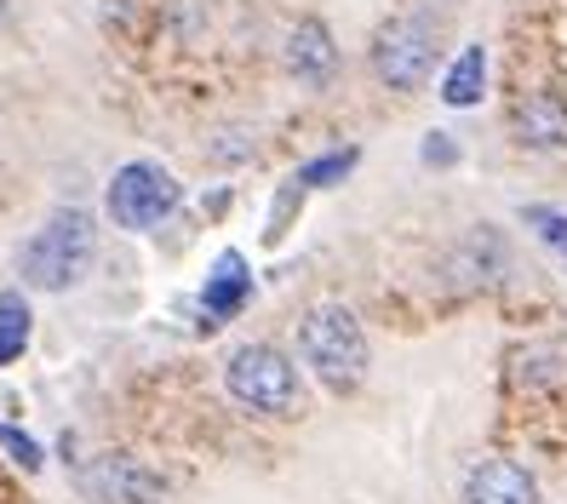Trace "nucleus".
<instances>
[{
    "instance_id": "f8f14e48",
    "label": "nucleus",
    "mask_w": 567,
    "mask_h": 504,
    "mask_svg": "<svg viewBox=\"0 0 567 504\" xmlns=\"http://www.w3.org/2000/svg\"><path fill=\"white\" fill-rule=\"evenodd\" d=\"M29 339H35V305H29L23 287H7L0 292V367L23 361Z\"/></svg>"
},
{
    "instance_id": "f3484780",
    "label": "nucleus",
    "mask_w": 567,
    "mask_h": 504,
    "mask_svg": "<svg viewBox=\"0 0 567 504\" xmlns=\"http://www.w3.org/2000/svg\"><path fill=\"white\" fill-rule=\"evenodd\" d=\"M419 155H424V166H458V144L447 138V132H430Z\"/></svg>"
},
{
    "instance_id": "2eb2a0df",
    "label": "nucleus",
    "mask_w": 567,
    "mask_h": 504,
    "mask_svg": "<svg viewBox=\"0 0 567 504\" xmlns=\"http://www.w3.org/2000/svg\"><path fill=\"white\" fill-rule=\"evenodd\" d=\"M0 453H7L18 470H29V476H35V470L47 464V448H41L29 430H18V424H0Z\"/></svg>"
},
{
    "instance_id": "1a4fd4ad",
    "label": "nucleus",
    "mask_w": 567,
    "mask_h": 504,
    "mask_svg": "<svg viewBox=\"0 0 567 504\" xmlns=\"http://www.w3.org/2000/svg\"><path fill=\"white\" fill-rule=\"evenodd\" d=\"M247 305H252V264H247V253L229 247V253L213 258V270L202 281V316H207V327H224Z\"/></svg>"
},
{
    "instance_id": "423d86ee",
    "label": "nucleus",
    "mask_w": 567,
    "mask_h": 504,
    "mask_svg": "<svg viewBox=\"0 0 567 504\" xmlns=\"http://www.w3.org/2000/svg\"><path fill=\"white\" fill-rule=\"evenodd\" d=\"M75 487L92 504H166V493H173L155 464H144L138 453H121V448L75 459Z\"/></svg>"
},
{
    "instance_id": "f03ea898",
    "label": "nucleus",
    "mask_w": 567,
    "mask_h": 504,
    "mask_svg": "<svg viewBox=\"0 0 567 504\" xmlns=\"http://www.w3.org/2000/svg\"><path fill=\"white\" fill-rule=\"evenodd\" d=\"M298 361H305L316 373V384L332 390V395L361 390L373 350H367V327L355 321V310L350 305H310L298 316Z\"/></svg>"
},
{
    "instance_id": "6e6552de",
    "label": "nucleus",
    "mask_w": 567,
    "mask_h": 504,
    "mask_svg": "<svg viewBox=\"0 0 567 504\" xmlns=\"http://www.w3.org/2000/svg\"><path fill=\"white\" fill-rule=\"evenodd\" d=\"M281 63H287V75H292L298 86H310V92L332 86V75H339V47H332V29H327L321 18H298V23L287 29Z\"/></svg>"
},
{
    "instance_id": "dca6fc26",
    "label": "nucleus",
    "mask_w": 567,
    "mask_h": 504,
    "mask_svg": "<svg viewBox=\"0 0 567 504\" xmlns=\"http://www.w3.org/2000/svg\"><path fill=\"white\" fill-rule=\"evenodd\" d=\"M522 224L539 235L545 247H556V253H567V213H556V207H539V200H533V207H522Z\"/></svg>"
},
{
    "instance_id": "a211bd4d",
    "label": "nucleus",
    "mask_w": 567,
    "mask_h": 504,
    "mask_svg": "<svg viewBox=\"0 0 567 504\" xmlns=\"http://www.w3.org/2000/svg\"><path fill=\"white\" fill-rule=\"evenodd\" d=\"M12 18V0H0V23H7Z\"/></svg>"
},
{
    "instance_id": "9b49d317",
    "label": "nucleus",
    "mask_w": 567,
    "mask_h": 504,
    "mask_svg": "<svg viewBox=\"0 0 567 504\" xmlns=\"http://www.w3.org/2000/svg\"><path fill=\"white\" fill-rule=\"evenodd\" d=\"M505 270H511V247H505V235H498L493 224L471 229V235L453 247V258H447L453 287H493Z\"/></svg>"
},
{
    "instance_id": "0eeeda50",
    "label": "nucleus",
    "mask_w": 567,
    "mask_h": 504,
    "mask_svg": "<svg viewBox=\"0 0 567 504\" xmlns=\"http://www.w3.org/2000/svg\"><path fill=\"white\" fill-rule=\"evenodd\" d=\"M511 138L533 155L567 150V97L556 86H527L511 104Z\"/></svg>"
},
{
    "instance_id": "39448f33",
    "label": "nucleus",
    "mask_w": 567,
    "mask_h": 504,
    "mask_svg": "<svg viewBox=\"0 0 567 504\" xmlns=\"http://www.w3.org/2000/svg\"><path fill=\"white\" fill-rule=\"evenodd\" d=\"M178 207H184V184L166 173L161 161H150V155L115 166L110 184H104V213H110V224L126 229V235H144V229L166 224Z\"/></svg>"
},
{
    "instance_id": "9d476101",
    "label": "nucleus",
    "mask_w": 567,
    "mask_h": 504,
    "mask_svg": "<svg viewBox=\"0 0 567 504\" xmlns=\"http://www.w3.org/2000/svg\"><path fill=\"white\" fill-rule=\"evenodd\" d=\"M464 504H539V482L527 464L493 453L464 476Z\"/></svg>"
},
{
    "instance_id": "ddd939ff",
    "label": "nucleus",
    "mask_w": 567,
    "mask_h": 504,
    "mask_svg": "<svg viewBox=\"0 0 567 504\" xmlns=\"http://www.w3.org/2000/svg\"><path fill=\"white\" fill-rule=\"evenodd\" d=\"M482 92H487V47H464L442 75V104L471 110V104H482Z\"/></svg>"
},
{
    "instance_id": "7ed1b4c3",
    "label": "nucleus",
    "mask_w": 567,
    "mask_h": 504,
    "mask_svg": "<svg viewBox=\"0 0 567 504\" xmlns=\"http://www.w3.org/2000/svg\"><path fill=\"white\" fill-rule=\"evenodd\" d=\"M224 390L236 408L258 419H298L305 413V379L281 344H236L224 361Z\"/></svg>"
},
{
    "instance_id": "f257e3e1",
    "label": "nucleus",
    "mask_w": 567,
    "mask_h": 504,
    "mask_svg": "<svg viewBox=\"0 0 567 504\" xmlns=\"http://www.w3.org/2000/svg\"><path fill=\"white\" fill-rule=\"evenodd\" d=\"M97 264V218L86 207H52L35 229L23 235L12 270L29 292H75Z\"/></svg>"
},
{
    "instance_id": "20e7f679",
    "label": "nucleus",
    "mask_w": 567,
    "mask_h": 504,
    "mask_svg": "<svg viewBox=\"0 0 567 504\" xmlns=\"http://www.w3.org/2000/svg\"><path fill=\"white\" fill-rule=\"evenodd\" d=\"M442 52V18L424 7V0H408L402 12H390L373 35V75L390 92H419L436 70Z\"/></svg>"
},
{
    "instance_id": "4468645a",
    "label": "nucleus",
    "mask_w": 567,
    "mask_h": 504,
    "mask_svg": "<svg viewBox=\"0 0 567 504\" xmlns=\"http://www.w3.org/2000/svg\"><path fill=\"white\" fill-rule=\"evenodd\" d=\"M355 161H361V150H327V155H316V161L298 166L292 184H298V189H332V184H344V178L355 173Z\"/></svg>"
}]
</instances>
